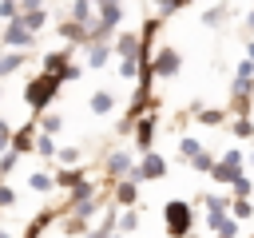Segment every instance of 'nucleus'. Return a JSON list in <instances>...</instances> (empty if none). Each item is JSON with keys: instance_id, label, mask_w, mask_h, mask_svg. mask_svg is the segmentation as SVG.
<instances>
[{"instance_id": "obj_1", "label": "nucleus", "mask_w": 254, "mask_h": 238, "mask_svg": "<svg viewBox=\"0 0 254 238\" xmlns=\"http://www.w3.org/2000/svg\"><path fill=\"white\" fill-rule=\"evenodd\" d=\"M60 79H52V75H32L28 83H24V107H32V115H48V103L60 95Z\"/></svg>"}, {"instance_id": "obj_2", "label": "nucleus", "mask_w": 254, "mask_h": 238, "mask_svg": "<svg viewBox=\"0 0 254 238\" xmlns=\"http://www.w3.org/2000/svg\"><path fill=\"white\" fill-rule=\"evenodd\" d=\"M163 226H167L171 238H194V202L171 198L163 206Z\"/></svg>"}, {"instance_id": "obj_3", "label": "nucleus", "mask_w": 254, "mask_h": 238, "mask_svg": "<svg viewBox=\"0 0 254 238\" xmlns=\"http://www.w3.org/2000/svg\"><path fill=\"white\" fill-rule=\"evenodd\" d=\"M103 171H107V178H111V186H115V182H123V178L135 175V155H127V151H107Z\"/></svg>"}, {"instance_id": "obj_4", "label": "nucleus", "mask_w": 254, "mask_h": 238, "mask_svg": "<svg viewBox=\"0 0 254 238\" xmlns=\"http://www.w3.org/2000/svg\"><path fill=\"white\" fill-rule=\"evenodd\" d=\"M163 175H167V159L155 155V151H147V155H139L131 182H155V178H163Z\"/></svg>"}, {"instance_id": "obj_5", "label": "nucleus", "mask_w": 254, "mask_h": 238, "mask_svg": "<svg viewBox=\"0 0 254 238\" xmlns=\"http://www.w3.org/2000/svg\"><path fill=\"white\" fill-rule=\"evenodd\" d=\"M179 67H183V56H179L175 48H159V52L151 56V71H155V79H175Z\"/></svg>"}, {"instance_id": "obj_6", "label": "nucleus", "mask_w": 254, "mask_h": 238, "mask_svg": "<svg viewBox=\"0 0 254 238\" xmlns=\"http://www.w3.org/2000/svg\"><path fill=\"white\" fill-rule=\"evenodd\" d=\"M155 131H159V107H155V111H147L143 119H135V131H131V139H135L139 155H147V151H151V143H155Z\"/></svg>"}, {"instance_id": "obj_7", "label": "nucleus", "mask_w": 254, "mask_h": 238, "mask_svg": "<svg viewBox=\"0 0 254 238\" xmlns=\"http://www.w3.org/2000/svg\"><path fill=\"white\" fill-rule=\"evenodd\" d=\"M111 52L119 56V60H127V63H143V52H139V32H115V44H111Z\"/></svg>"}, {"instance_id": "obj_8", "label": "nucleus", "mask_w": 254, "mask_h": 238, "mask_svg": "<svg viewBox=\"0 0 254 238\" xmlns=\"http://www.w3.org/2000/svg\"><path fill=\"white\" fill-rule=\"evenodd\" d=\"M32 44H36V36H32V32H24V28H20V20L0 28V48H8V52H28Z\"/></svg>"}, {"instance_id": "obj_9", "label": "nucleus", "mask_w": 254, "mask_h": 238, "mask_svg": "<svg viewBox=\"0 0 254 238\" xmlns=\"http://www.w3.org/2000/svg\"><path fill=\"white\" fill-rule=\"evenodd\" d=\"M44 20H48V4H40V0H24V4H20V28H24V32L36 36V32L44 28Z\"/></svg>"}, {"instance_id": "obj_10", "label": "nucleus", "mask_w": 254, "mask_h": 238, "mask_svg": "<svg viewBox=\"0 0 254 238\" xmlns=\"http://www.w3.org/2000/svg\"><path fill=\"white\" fill-rule=\"evenodd\" d=\"M36 139H40V127L36 123H20L16 131H12V155H32L36 151Z\"/></svg>"}, {"instance_id": "obj_11", "label": "nucleus", "mask_w": 254, "mask_h": 238, "mask_svg": "<svg viewBox=\"0 0 254 238\" xmlns=\"http://www.w3.org/2000/svg\"><path fill=\"white\" fill-rule=\"evenodd\" d=\"M40 60H44V75H52V79H60V83H64V71L71 67V48L48 52V56H40Z\"/></svg>"}, {"instance_id": "obj_12", "label": "nucleus", "mask_w": 254, "mask_h": 238, "mask_svg": "<svg viewBox=\"0 0 254 238\" xmlns=\"http://www.w3.org/2000/svg\"><path fill=\"white\" fill-rule=\"evenodd\" d=\"M119 20H123V4H115V0H99L95 4V24H103V28H119Z\"/></svg>"}, {"instance_id": "obj_13", "label": "nucleus", "mask_w": 254, "mask_h": 238, "mask_svg": "<svg viewBox=\"0 0 254 238\" xmlns=\"http://www.w3.org/2000/svg\"><path fill=\"white\" fill-rule=\"evenodd\" d=\"M56 36L64 40V48H75V44H83V48H87V28H83V24L60 20V24H56Z\"/></svg>"}, {"instance_id": "obj_14", "label": "nucleus", "mask_w": 254, "mask_h": 238, "mask_svg": "<svg viewBox=\"0 0 254 238\" xmlns=\"http://www.w3.org/2000/svg\"><path fill=\"white\" fill-rule=\"evenodd\" d=\"M111 198H115V206H119V210H135V202H139V182H131V178L115 182Z\"/></svg>"}, {"instance_id": "obj_15", "label": "nucleus", "mask_w": 254, "mask_h": 238, "mask_svg": "<svg viewBox=\"0 0 254 238\" xmlns=\"http://www.w3.org/2000/svg\"><path fill=\"white\" fill-rule=\"evenodd\" d=\"M206 226L214 238H238V222L230 214H206Z\"/></svg>"}, {"instance_id": "obj_16", "label": "nucleus", "mask_w": 254, "mask_h": 238, "mask_svg": "<svg viewBox=\"0 0 254 238\" xmlns=\"http://www.w3.org/2000/svg\"><path fill=\"white\" fill-rule=\"evenodd\" d=\"M52 178H56V186H64V190L71 194L79 182H87V178H91V171H87V167H71V171H60V175H52Z\"/></svg>"}, {"instance_id": "obj_17", "label": "nucleus", "mask_w": 254, "mask_h": 238, "mask_svg": "<svg viewBox=\"0 0 254 238\" xmlns=\"http://www.w3.org/2000/svg\"><path fill=\"white\" fill-rule=\"evenodd\" d=\"M91 12H95V4H91V0H75V4L67 8V20H71V24H83V28H87V24H91Z\"/></svg>"}, {"instance_id": "obj_18", "label": "nucleus", "mask_w": 254, "mask_h": 238, "mask_svg": "<svg viewBox=\"0 0 254 238\" xmlns=\"http://www.w3.org/2000/svg\"><path fill=\"white\" fill-rule=\"evenodd\" d=\"M87 107H91V115H107V111H115V95L99 87V91H95V95L87 99Z\"/></svg>"}, {"instance_id": "obj_19", "label": "nucleus", "mask_w": 254, "mask_h": 238, "mask_svg": "<svg viewBox=\"0 0 254 238\" xmlns=\"http://www.w3.org/2000/svg\"><path fill=\"white\" fill-rule=\"evenodd\" d=\"M24 63H28V52H4V56H0V79L12 75V71H20Z\"/></svg>"}, {"instance_id": "obj_20", "label": "nucleus", "mask_w": 254, "mask_h": 238, "mask_svg": "<svg viewBox=\"0 0 254 238\" xmlns=\"http://www.w3.org/2000/svg\"><path fill=\"white\" fill-rule=\"evenodd\" d=\"M64 123H67L64 115H40V119H36V127H40V135H48V139H56V135L64 131Z\"/></svg>"}, {"instance_id": "obj_21", "label": "nucleus", "mask_w": 254, "mask_h": 238, "mask_svg": "<svg viewBox=\"0 0 254 238\" xmlns=\"http://www.w3.org/2000/svg\"><path fill=\"white\" fill-rule=\"evenodd\" d=\"M194 119H198L202 127H222V123H226V107H202Z\"/></svg>"}, {"instance_id": "obj_22", "label": "nucleus", "mask_w": 254, "mask_h": 238, "mask_svg": "<svg viewBox=\"0 0 254 238\" xmlns=\"http://www.w3.org/2000/svg\"><path fill=\"white\" fill-rule=\"evenodd\" d=\"M28 186H32L36 194H48V190H56V178H52L48 171H32V175H28Z\"/></svg>"}, {"instance_id": "obj_23", "label": "nucleus", "mask_w": 254, "mask_h": 238, "mask_svg": "<svg viewBox=\"0 0 254 238\" xmlns=\"http://www.w3.org/2000/svg\"><path fill=\"white\" fill-rule=\"evenodd\" d=\"M99 210H103V198H91V202L67 206V214H71V218H83V222H91V214H99Z\"/></svg>"}, {"instance_id": "obj_24", "label": "nucleus", "mask_w": 254, "mask_h": 238, "mask_svg": "<svg viewBox=\"0 0 254 238\" xmlns=\"http://www.w3.org/2000/svg\"><path fill=\"white\" fill-rule=\"evenodd\" d=\"M56 163H64V171H71V167H83V151H79V147H60Z\"/></svg>"}, {"instance_id": "obj_25", "label": "nucleus", "mask_w": 254, "mask_h": 238, "mask_svg": "<svg viewBox=\"0 0 254 238\" xmlns=\"http://www.w3.org/2000/svg\"><path fill=\"white\" fill-rule=\"evenodd\" d=\"M139 226V210H119V222H115V234L119 238H127L131 230Z\"/></svg>"}, {"instance_id": "obj_26", "label": "nucleus", "mask_w": 254, "mask_h": 238, "mask_svg": "<svg viewBox=\"0 0 254 238\" xmlns=\"http://www.w3.org/2000/svg\"><path fill=\"white\" fill-rule=\"evenodd\" d=\"M107 60H111V44H107V48H87V67H91V71L107 67Z\"/></svg>"}, {"instance_id": "obj_27", "label": "nucleus", "mask_w": 254, "mask_h": 238, "mask_svg": "<svg viewBox=\"0 0 254 238\" xmlns=\"http://www.w3.org/2000/svg\"><path fill=\"white\" fill-rule=\"evenodd\" d=\"M230 218H234L238 226H242V222H250V218H254V202H242V198H234V202H230Z\"/></svg>"}, {"instance_id": "obj_28", "label": "nucleus", "mask_w": 254, "mask_h": 238, "mask_svg": "<svg viewBox=\"0 0 254 238\" xmlns=\"http://www.w3.org/2000/svg\"><path fill=\"white\" fill-rule=\"evenodd\" d=\"M179 155L190 163V159H198V155H202V143H198V139H190V135H183V139H179Z\"/></svg>"}, {"instance_id": "obj_29", "label": "nucleus", "mask_w": 254, "mask_h": 238, "mask_svg": "<svg viewBox=\"0 0 254 238\" xmlns=\"http://www.w3.org/2000/svg\"><path fill=\"white\" fill-rule=\"evenodd\" d=\"M36 155H40V159H56V155H60V143L48 139V135H40V139H36Z\"/></svg>"}, {"instance_id": "obj_30", "label": "nucleus", "mask_w": 254, "mask_h": 238, "mask_svg": "<svg viewBox=\"0 0 254 238\" xmlns=\"http://www.w3.org/2000/svg\"><path fill=\"white\" fill-rule=\"evenodd\" d=\"M214 163H218V159H214L210 151H202L198 159H190V171H198V175H210V171H214Z\"/></svg>"}, {"instance_id": "obj_31", "label": "nucleus", "mask_w": 254, "mask_h": 238, "mask_svg": "<svg viewBox=\"0 0 254 238\" xmlns=\"http://www.w3.org/2000/svg\"><path fill=\"white\" fill-rule=\"evenodd\" d=\"M230 131H234V139H254V119H234Z\"/></svg>"}, {"instance_id": "obj_32", "label": "nucleus", "mask_w": 254, "mask_h": 238, "mask_svg": "<svg viewBox=\"0 0 254 238\" xmlns=\"http://www.w3.org/2000/svg\"><path fill=\"white\" fill-rule=\"evenodd\" d=\"M230 194H234V198H242V202H250V194H254V182H250V178L242 175V178H238V182L230 186Z\"/></svg>"}, {"instance_id": "obj_33", "label": "nucleus", "mask_w": 254, "mask_h": 238, "mask_svg": "<svg viewBox=\"0 0 254 238\" xmlns=\"http://www.w3.org/2000/svg\"><path fill=\"white\" fill-rule=\"evenodd\" d=\"M0 20H4V24H16V20H20V4H16V0H0Z\"/></svg>"}, {"instance_id": "obj_34", "label": "nucleus", "mask_w": 254, "mask_h": 238, "mask_svg": "<svg viewBox=\"0 0 254 238\" xmlns=\"http://www.w3.org/2000/svg\"><path fill=\"white\" fill-rule=\"evenodd\" d=\"M226 12H230L226 4H210V8L202 12V24H218V20H226Z\"/></svg>"}, {"instance_id": "obj_35", "label": "nucleus", "mask_w": 254, "mask_h": 238, "mask_svg": "<svg viewBox=\"0 0 254 238\" xmlns=\"http://www.w3.org/2000/svg\"><path fill=\"white\" fill-rule=\"evenodd\" d=\"M16 163H20V155H12V151H4V155H0V182L16 171Z\"/></svg>"}, {"instance_id": "obj_36", "label": "nucleus", "mask_w": 254, "mask_h": 238, "mask_svg": "<svg viewBox=\"0 0 254 238\" xmlns=\"http://www.w3.org/2000/svg\"><path fill=\"white\" fill-rule=\"evenodd\" d=\"M64 234H83V238H87V222H83V218H71V214H67V222H64Z\"/></svg>"}, {"instance_id": "obj_37", "label": "nucleus", "mask_w": 254, "mask_h": 238, "mask_svg": "<svg viewBox=\"0 0 254 238\" xmlns=\"http://www.w3.org/2000/svg\"><path fill=\"white\" fill-rule=\"evenodd\" d=\"M8 147H12V123H8V119H0V155H4Z\"/></svg>"}, {"instance_id": "obj_38", "label": "nucleus", "mask_w": 254, "mask_h": 238, "mask_svg": "<svg viewBox=\"0 0 254 238\" xmlns=\"http://www.w3.org/2000/svg\"><path fill=\"white\" fill-rule=\"evenodd\" d=\"M234 79H254V63H250V60H238V71H234Z\"/></svg>"}, {"instance_id": "obj_39", "label": "nucleus", "mask_w": 254, "mask_h": 238, "mask_svg": "<svg viewBox=\"0 0 254 238\" xmlns=\"http://www.w3.org/2000/svg\"><path fill=\"white\" fill-rule=\"evenodd\" d=\"M4 206H16V190L0 182V210H4Z\"/></svg>"}, {"instance_id": "obj_40", "label": "nucleus", "mask_w": 254, "mask_h": 238, "mask_svg": "<svg viewBox=\"0 0 254 238\" xmlns=\"http://www.w3.org/2000/svg\"><path fill=\"white\" fill-rule=\"evenodd\" d=\"M175 12H183V4H175V0H167V4H159V20H163V16H175Z\"/></svg>"}, {"instance_id": "obj_41", "label": "nucleus", "mask_w": 254, "mask_h": 238, "mask_svg": "<svg viewBox=\"0 0 254 238\" xmlns=\"http://www.w3.org/2000/svg\"><path fill=\"white\" fill-rule=\"evenodd\" d=\"M79 75H83V67H79V63H71V67L64 71V79H79Z\"/></svg>"}, {"instance_id": "obj_42", "label": "nucleus", "mask_w": 254, "mask_h": 238, "mask_svg": "<svg viewBox=\"0 0 254 238\" xmlns=\"http://www.w3.org/2000/svg\"><path fill=\"white\" fill-rule=\"evenodd\" d=\"M246 60L254 63V36H250V44H246Z\"/></svg>"}, {"instance_id": "obj_43", "label": "nucleus", "mask_w": 254, "mask_h": 238, "mask_svg": "<svg viewBox=\"0 0 254 238\" xmlns=\"http://www.w3.org/2000/svg\"><path fill=\"white\" fill-rule=\"evenodd\" d=\"M246 28H250V32H254V8H250V16H246Z\"/></svg>"}, {"instance_id": "obj_44", "label": "nucleus", "mask_w": 254, "mask_h": 238, "mask_svg": "<svg viewBox=\"0 0 254 238\" xmlns=\"http://www.w3.org/2000/svg\"><path fill=\"white\" fill-rule=\"evenodd\" d=\"M246 163H250V167H254V151H250V155H246Z\"/></svg>"}, {"instance_id": "obj_45", "label": "nucleus", "mask_w": 254, "mask_h": 238, "mask_svg": "<svg viewBox=\"0 0 254 238\" xmlns=\"http://www.w3.org/2000/svg\"><path fill=\"white\" fill-rule=\"evenodd\" d=\"M0 99H4V91H0Z\"/></svg>"}]
</instances>
